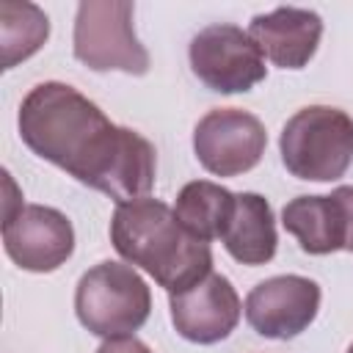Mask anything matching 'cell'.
Segmentation results:
<instances>
[{
  "label": "cell",
  "instance_id": "6da1fadb",
  "mask_svg": "<svg viewBox=\"0 0 353 353\" xmlns=\"http://www.w3.org/2000/svg\"><path fill=\"white\" fill-rule=\"evenodd\" d=\"M19 138L41 160L116 204L146 199L154 188V146L135 130L113 124L77 88L47 80L19 105Z\"/></svg>",
  "mask_w": 353,
  "mask_h": 353
},
{
  "label": "cell",
  "instance_id": "7a4b0ae2",
  "mask_svg": "<svg viewBox=\"0 0 353 353\" xmlns=\"http://www.w3.org/2000/svg\"><path fill=\"white\" fill-rule=\"evenodd\" d=\"M110 243L127 265L146 270L168 295L185 292L212 273L210 243L193 237L174 210L152 196L116 204Z\"/></svg>",
  "mask_w": 353,
  "mask_h": 353
},
{
  "label": "cell",
  "instance_id": "3957f363",
  "mask_svg": "<svg viewBox=\"0 0 353 353\" xmlns=\"http://www.w3.org/2000/svg\"><path fill=\"white\" fill-rule=\"evenodd\" d=\"M284 168L309 182H334L353 163V119L331 105H306L279 135Z\"/></svg>",
  "mask_w": 353,
  "mask_h": 353
},
{
  "label": "cell",
  "instance_id": "277c9868",
  "mask_svg": "<svg viewBox=\"0 0 353 353\" xmlns=\"http://www.w3.org/2000/svg\"><path fill=\"white\" fill-rule=\"evenodd\" d=\"M74 312L80 325L94 336H132L149 320L152 290L132 265L105 259L80 276Z\"/></svg>",
  "mask_w": 353,
  "mask_h": 353
},
{
  "label": "cell",
  "instance_id": "5b68a950",
  "mask_svg": "<svg viewBox=\"0 0 353 353\" xmlns=\"http://www.w3.org/2000/svg\"><path fill=\"white\" fill-rule=\"evenodd\" d=\"M135 6L127 0H83L74 17V58L94 72L146 74L149 52L132 28Z\"/></svg>",
  "mask_w": 353,
  "mask_h": 353
},
{
  "label": "cell",
  "instance_id": "8992f818",
  "mask_svg": "<svg viewBox=\"0 0 353 353\" xmlns=\"http://www.w3.org/2000/svg\"><path fill=\"white\" fill-rule=\"evenodd\" d=\"M193 74L218 94H243L265 80L268 66L259 44L248 30L215 22L201 28L188 47Z\"/></svg>",
  "mask_w": 353,
  "mask_h": 353
},
{
  "label": "cell",
  "instance_id": "52a82bcc",
  "mask_svg": "<svg viewBox=\"0 0 353 353\" xmlns=\"http://www.w3.org/2000/svg\"><path fill=\"white\" fill-rule=\"evenodd\" d=\"M268 146L265 124L240 108H212L193 127V152L204 171L240 176L251 171Z\"/></svg>",
  "mask_w": 353,
  "mask_h": 353
},
{
  "label": "cell",
  "instance_id": "ba28073f",
  "mask_svg": "<svg viewBox=\"0 0 353 353\" xmlns=\"http://www.w3.org/2000/svg\"><path fill=\"white\" fill-rule=\"evenodd\" d=\"M3 245L11 262L30 273L58 270L74 251L72 221L44 204H22L3 218Z\"/></svg>",
  "mask_w": 353,
  "mask_h": 353
},
{
  "label": "cell",
  "instance_id": "9c48e42d",
  "mask_svg": "<svg viewBox=\"0 0 353 353\" xmlns=\"http://www.w3.org/2000/svg\"><path fill=\"white\" fill-rule=\"evenodd\" d=\"M320 284L284 273L259 281L245 298V320L265 339H292L303 334L320 312Z\"/></svg>",
  "mask_w": 353,
  "mask_h": 353
},
{
  "label": "cell",
  "instance_id": "30bf717a",
  "mask_svg": "<svg viewBox=\"0 0 353 353\" xmlns=\"http://www.w3.org/2000/svg\"><path fill=\"white\" fill-rule=\"evenodd\" d=\"M171 323L176 334L196 345H215L226 339L243 314V303L232 281L221 273H210L185 292L168 298Z\"/></svg>",
  "mask_w": 353,
  "mask_h": 353
},
{
  "label": "cell",
  "instance_id": "8fae6325",
  "mask_svg": "<svg viewBox=\"0 0 353 353\" xmlns=\"http://www.w3.org/2000/svg\"><path fill=\"white\" fill-rule=\"evenodd\" d=\"M248 33L273 66L303 69L317 52L323 19L309 8L279 6L268 14H256L248 25Z\"/></svg>",
  "mask_w": 353,
  "mask_h": 353
},
{
  "label": "cell",
  "instance_id": "7c38bea8",
  "mask_svg": "<svg viewBox=\"0 0 353 353\" xmlns=\"http://www.w3.org/2000/svg\"><path fill=\"white\" fill-rule=\"evenodd\" d=\"M229 256L240 265L259 268L276 256L279 234H276V218L273 207L259 193H234V212L229 218V226L221 237Z\"/></svg>",
  "mask_w": 353,
  "mask_h": 353
},
{
  "label": "cell",
  "instance_id": "4fadbf2b",
  "mask_svg": "<svg viewBox=\"0 0 353 353\" xmlns=\"http://www.w3.org/2000/svg\"><path fill=\"white\" fill-rule=\"evenodd\" d=\"M281 226L306 254L345 251V212L336 196H295L281 210Z\"/></svg>",
  "mask_w": 353,
  "mask_h": 353
},
{
  "label": "cell",
  "instance_id": "5bb4252c",
  "mask_svg": "<svg viewBox=\"0 0 353 353\" xmlns=\"http://www.w3.org/2000/svg\"><path fill=\"white\" fill-rule=\"evenodd\" d=\"M234 212V193L210 179H193L176 193L174 215L199 240H221Z\"/></svg>",
  "mask_w": 353,
  "mask_h": 353
},
{
  "label": "cell",
  "instance_id": "9a60e30c",
  "mask_svg": "<svg viewBox=\"0 0 353 353\" xmlns=\"http://www.w3.org/2000/svg\"><path fill=\"white\" fill-rule=\"evenodd\" d=\"M50 36L47 14L33 3L3 0L0 3V50L3 69H14L19 61L36 55Z\"/></svg>",
  "mask_w": 353,
  "mask_h": 353
},
{
  "label": "cell",
  "instance_id": "2e32d148",
  "mask_svg": "<svg viewBox=\"0 0 353 353\" xmlns=\"http://www.w3.org/2000/svg\"><path fill=\"white\" fill-rule=\"evenodd\" d=\"M334 196L345 212V251L353 254V185H339L334 190Z\"/></svg>",
  "mask_w": 353,
  "mask_h": 353
},
{
  "label": "cell",
  "instance_id": "e0dca14e",
  "mask_svg": "<svg viewBox=\"0 0 353 353\" xmlns=\"http://www.w3.org/2000/svg\"><path fill=\"white\" fill-rule=\"evenodd\" d=\"M97 353H152V350L135 336H119V339H105Z\"/></svg>",
  "mask_w": 353,
  "mask_h": 353
},
{
  "label": "cell",
  "instance_id": "ac0fdd59",
  "mask_svg": "<svg viewBox=\"0 0 353 353\" xmlns=\"http://www.w3.org/2000/svg\"><path fill=\"white\" fill-rule=\"evenodd\" d=\"M347 353H353V342H350V347H347Z\"/></svg>",
  "mask_w": 353,
  "mask_h": 353
}]
</instances>
